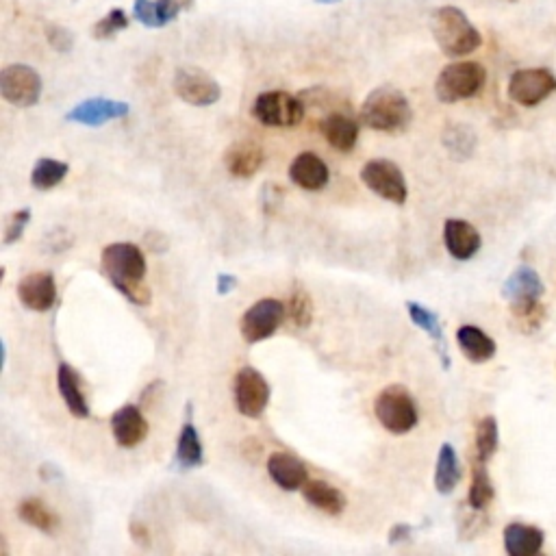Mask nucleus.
Here are the masks:
<instances>
[{"instance_id":"f8f14e48","label":"nucleus","mask_w":556,"mask_h":556,"mask_svg":"<svg viewBox=\"0 0 556 556\" xmlns=\"http://www.w3.org/2000/svg\"><path fill=\"white\" fill-rule=\"evenodd\" d=\"M172 85L176 96L192 107H211L222 98L220 83L200 68H179Z\"/></svg>"},{"instance_id":"a878e982","label":"nucleus","mask_w":556,"mask_h":556,"mask_svg":"<svg viewBox=\"0 0 556 556\" xmlns=\"http://www.w3.org/2000/svg\"><path fill=\"white\" fill-rule=\"evenodd\" d=\"M302 496H305L313 509L333 517L344 513L348 507L346 496L331 483H326V480H307V485L302 487Z\"/></svg>"},{"instance_id":"cd10ccee","label":"nucleus","mask_w":556,"mask_h":556,"mask_svg":"<svg viewBox=\"0 0 556 556\" xmlns=\"http://www.w3.org/2000/svg\"><path fill=\"white\" fill-rule=\"evenodd\" d=\"M461 476L463 472H461L457 450H454L452 444H441L437 465H435V478H433L437 494L450 496L452 491L459 487Z\"/></svg>"},{"instance_id":"1a4fd4ad","label":"nucleus","mask_w":556,"mask_h":556,"mask_svg":"<svg viewBox=\"0 0 556 556\" xmlns=\"http://www.w3.org/2000/svg\"><path fill=\"white\" fill-rule=\"evenodd\" d=\"M233 398L239 413L248 417V420H259L265 409H268L272 398L268 378L257 368H252V365H244V368L235 374Z\"/></svg>"},{"instance_id":"f704fd0d","label":"nucleus","mask_w":556,"mask_h":556,"mask_svg":"<svg viewBox=\"0 0 556 556\" xmlns=\"http://www.w3.org/2000/svg\"><path fill=\"white\" fill-rule=\"evenodd\" d=\"M511 315L522 333H535L543 326V322H546L548 311L541 305V300H535L526 302V305L511 307Z\"/></svg>"},{"instance_id":"c9c22d12","label":"nucleus","mask_w":556,"mask_h":556,"mask_svg":"<svg viewBox=\"0 0 556 556\" xmlns=\"http://www.w3.org/2000/svg\"><path fill=\"white\" fill-rule=\"evenodd\" d=\"M126 27H129V18H126L124 11L122 9H111L103 20H98L94 24L92 35H94V40L105 42V40H111V37H116Z\"/></svg>"},{"instance_id":"4c0bfd02","label":"nucleus","mask_w":556,"mask_h":556,"mask_svg":"<svg viewBox=\"0 0 556 556\" xmlns=\"http://www.w3.org/2000/svg\"><path fill=\"white\" fill-rule=\"evenodd\" d=\"M133 16L137 22H142L148 29H163L157 0H135Z\"/></svg>"},{"instance_id":"9b49d317","label":"nucleus","mask_w":556,"mask_h":556,"mask_svg":"<svg viewBox=\"0 0 556 556\" xmlns=\"http://www.w3.org/2000/svg\"><path fill=\"white\" fill-rule=\"evenodd\" d=\"M556 92V77L548 68H524L509 79V98L522 107H537Z\"/></svg>"},{"instance_id":"473e14b6","label":"nucleus","mask_w":556,"mask_h":556,"mask_svg":"<svg viewBox=\"0 0 556 556\" xmlns=\"http://www.w3.org/2000/svg\"><path fill=\"white\" fill-rule=\"evenodd\" d=\"M500 431L494 415H487L476 426V459L489 463V459L498 452Z\"/></svg>"},{"instance_id":"5701e85b","label":"nucleus","mask_w":556,"mask_h":556,"mask_svg":"<svg viewBox=\"0 0 556 556\" xmlns=\"http://www.w3.org/2000/svg\"><path fill=\"white\" fill-rule=\"evenodd\" d=\"M265 161L263 148L255 142H237L224 153V166L235 179H252Z\"/></svg>"},{"instance_id":"423d86ee","label":"nucleus","mask_w":556,"mask_h":556,"mask_svg":"<svg viewBox=\"0 0 556 556\" xmlns=\"http://www.w3.org/2000/svg\"><path fill=\"white\" fill-rule=\"evenodd\" d=\"M252 116L270 129H292L307 116V105L289 92H263L252 105Z\"/></svg>"},{"instance_id":"e433bc0d","label":"nucleus","mask_w":556,"mask_h":556,"mask_svg":"<svg viewBox=\"0 0 556 556\" xmlns=\"http://www.w3.org/2000/svg\"><path fill=\"white\" fill-rule=\"evenodd\" d=\"M29 222H31V209H29V207H22V209H18V211L11 213V216L7 218V224H5L3 244H5V246L16 244L18 239L24 235V231H27Z\"/></svg>"},{"instance_id":"c756f323","label":"nucleus","mask_w":556,"mask_h":556,"mask_svg":"<svg viewBox=\"0 0 556 556\" xmlns=\"http://www.w3.org/2000/svg\"><path fill=\"white\" fill-rule=\"evenodd\" d=\"M441 144H444L452 159L465 161L474 155L478 139L467 124H448L444 135H441Z\"/></svg>"},{"instance_id":"a19ab883","label":"nucleus","mask_w":556,"mask_h":556,"mask_svg":"<svg viewBox=\"0 0 556 556\" xmlns=\"http://www.w3.org/2000/svg\"><path fill=\"white\" fill-rule=\"evenodd\" d=\"M285 189L281 185H276V183H265L263 185V192H261V207L263 211L268 213V216H272V213H276L278 209H281L283 205V194Z\"/></svg>"},{"instance_id":"c03bdc74","label":"nucleus","mask_w":556,"mask_h":556,"mask_svg":"<svg viewBox=\"0 0 556 556\" xmlns=\"http://www.w3.org/2000/svg\"><path fill=\"white\" fill-rule=\"evenodd\" d=\"M129 533H131V539L135 543H142V546H150V533H148V528H146L144 522L133 520L131 526H129Z\"/></svg>"},{"instance_id":"a18cd8bd","label":"nucleus","mask_w":556,"mask_h":556,"mask_svg":"<svg viewBox=\"0 0 556 556\" xmlns=\"http://www.w3.org/2000/svg\"><path fill=\"white\" fill-rule=\"evenodd\" d=\"M40 476L44 478V480H57V478H61V470L57 465H48V463H44L42 467H40Z\"/></svg>"},{"instance_id":"2f4dec72","label":"nucleus","mask_w":556,"mask_h":556,"mask_svg":"<svg viewBox=\"0 0 556 556\" xmlns=\"http://www.w3.org/2000/svg\"><path fill=\"white\" fill-rule=\"evenodd\" d=\"M68 172H70V166L66 161L42 157L31 170V185L37 189V192H48V189H53L59 183H63Z\"/></svg>"},{"instance_id":"6e6552de","label":"nucleus","mask_w":556,"mask_h":556,"mask_svg":"<svg viewBox=\"0 0 556 556\" xmlns=\"http://www.w3.org/2000/svg\"><path fill=\"white\" fill-rule=\"evenodd\" d=\"M361 181L378 198L394 205H404L409 198V185L402 170L389 159H372L361 168Z\"/></svg>"},{"instance_id":"393cba45","label":"nucleus","mask_w":556,"mask_h":556,"mask_svg":"<svg viewBox=\"0 0 556 556\" xmlns=\"http://www.w3.org/2000/svg\"><path fill=\"white\" fill-rule=\"evenodd\" d=\"M457 344L463 352V357L472 363H487L496 357V341L491 339L483 328L465 324L457 331Z\"/></svg>"},{"instance_id":"bb28decb","label":"nucleus","mask_w":556,"mask_h":556,"mask_svg":"<svg viewBox=\"0 0 556 556\" xmlns=\"http://www.w3.org/2000/svg\"><path fill=\"white\" fill-rule=\"evenodd\" d=\"M543 530L526 524H509L504 528V550L511 556H535L543 548Z\"/></svg>"},{"instance_id":"4be33fe9","label":"nucleus","mask_w":556,"mask_h":556,"mask_svg":"<svg viewBox=\"0 0 556 556\" xmlns=\"http://www.w3.org/2000/svg\"><path fill=\"white\" fill-rule=\"evenodd\" d=\"M202 465H205V448H202L196 424L189 420V415H187L185 424L181 426L179 441H176L172 467L176 472H192V470H198V467H202Z\"/></svg>"},{"instance_id":"7c9ffc66","label":"nucleus","mask_w":556,"mask_h":556,"mask_svg":"<svg viewBox=\"0 0 556 556\" xmlns=\"http://www.w3.org/2000/svg\"><path fill=\"white\" fill-rule=\"evenodd\" d=\"M494 498H496V487L487 472V463L476 459L472 465V485H470V494H467V504H470L472 509L485 511L489 504L494 502Z\"/></svg>"},{"instance_id":"39448f33","label":"nucleus","mask_w":556,"mask_h":556,"mask_svg":"<svg viewBox=\"0 0 556 556\" xmlns=\"http://www.w3.org/2000/svg\"><path fill=\"white\" fill-rule=\"evenodd\" d=\"M487 83V70L476 61H454L439 72L435 94L441 103L452 105L474 98Z\"/></svg>"},{"instance_id":"37998d69","label":"nucleus","mask_w":556,"mask_h":556,"mask_svg":"<svg viewBox=\"0 0 556 556\" xmlns=\"http://www.w3.org/2000/svg\"><path fill=\"white\" fill-rule=\"evenodd\" d=\"M237 276H233V274H218V278H216V292H218V296H231L235 289H237Z\"/></svg>"},{"instance_id":"4468645a","label":"nucleus","mask_w":556,"mask_h":556,"mask_svg":"<svg viewBox=\"0 0 556 556\" xmlns=\"http://www.w3.org/2000/svg\"><path fill=\"white\" fill-rule=\"evenodd\" d=\"M318 129L328 146L339 150V153H350L359 142L361 124L346 109H339L324 113V118L318 122Z\"/></svg>"},{"instance_id":"f3484780","label":"nucleus","mask_w":556,"mask_h":556,"mask_svg":"<svg viewBox=\"0 0 556 556\" xmlns=\"http://www.w3.org/2000/svg\"><path fill=\"white\" fill-rule=\"evenodd\" d=\"M265 467L272 483L283 491H302L309 480L307 465L289 452H272Z\"/></svg>"},{"instance_id":"0eeeda50","label":"nucleus","mask_w":556,"mask_h":556,"mask_svg":"<svg viewBox=\"0 0 556 556\" xmlns=\"http://www.w3.org/2000/svg\"><path fill=\"white\" fill-rule=\"evenodd\" d=\"M287 318V307L276 298H261L250 305L239 320V333L246 344H261V341L276 335Z\"/></svg>"},{"instance_id":"dca6fc26","label":"nucleus","mask_w":556,"mask_h":556,"mask_svg":"<svg viewBox=\"0 0 556 556\" xmlns=\"http://www.w3.org/2000/svg\"><path fill=\"white\" fill-rule=\"evenodd\" d=\"M150 433V426L142 409L135 404H124L111 415V435L120 448H137L144 444Z\"/></svg>"},{"instance_id":"412c9836","label":"nucleus","mask_w":556,"mask_h":556,"mask_svg":"<svg viewBox=\"0 0 556 556\" xmlns=\"http://www.w3.org/2000/svg\"><path fill=\"white\" fill-rule=\"evenodd\" d=\"M57 387L59 394L63 398V404L66 409L77 417V420H87L92 415L90 402H87V396L83 391V383L79 372L72 368L70 363H59L57 368Z\"/></svg>"},{"instance_id":"2eb2a0df","label":"nucleus","mask_w":556,"mask_h":556,"mask_svg":"<svg viewBox=\"0 0 556 556\" xmlns=\"http://www.w3.org/2000/svg\"><path fill=\"white\" fill-rule=\"evenodd\" d=\"M18 298L24 309L44 313L55 307L57 283L50 272H31L18 283Z\"/></svg>"},{"instance_id":"f03ea898","label":"nucleus","mask_w":556,"mask_h":556,"mask_svg":"<svg viewBox=\"0 0 556 556\" xmlns=\"http://www.w3.org/2000/svg\"><path fill=\"white\" fill-rule=\"evenodd\" d=\"M359 120L378 133H402L409 129L413 109L409 98L400 90L391 85H381L363 100Z\"/></svg>"},{"instance_id":"ea45409f","label":"nucleus","mask_w":556,"mask_h":556,"mask_svg":"<svg viewBox=\"0 0 556 556\" xmlns=\"http://www.w3.org/2000/svg\"><path fill=\"white\" fill-rule=\"evenodd\" d=\"M192 5H194V0H157V7H159V16H161L163 27H168L170 22H174L176 18H179L181 11L192 9Z\"/></svg>"},{"instance_id":"49530a36","label":"nucleus","mask_w":556,"mask_h":556,"mask_svg":"<svg viewBox=\"0 0 556 556\" xmlns=\"http://www.w3.org/2000/svg\"><path fill=\"white\" fill-rule=\"evenodd\" d=\"M315 5H337V3H341V0H313Z\"/></svg>"},{"instance_id":"79ce46f5","label":"nucleus","mask_w":556,"mask_h":556,"mask_svg":"<svg viewBox=\"0 0 556 556\" xmlns=\"http://www.w3.org/2000/svg\"><path fill=\"white\" fill-rule=\"evenodd\" d=\"M411 535H413V526L400 522L396 526H391V530H389V543H391V546H398V543L409 541Z\"/></svg>"},{"instance_id":"72a5a7b5","label":"nucleus","mask_w":556,"mask_h":556,"mask_svg":"<svg viewBox=\"0 0 556 556\" xmlns=\"http://www.w3.org/2000/svg\"><path fill=\"white\" fill-rule=\"evenodd\" d=\"M287 318L292 320V324L300 331H307L313 322V300L309 296V292L302 285H294L292 296H289L287 302Z\"/></svg>"},{"instance_id":"7ed1b4c3","label":"nucleus","mask_w":556,"mask_h":556,"mask_svg":"<svg viewBox=\"0 0 556 556\" xmlns=\"http://www.w3.org/2000/svg\"><path fill=\"white\" fill-rule=\"evenodd\" d=\"M431 27L441 53L450 59L472 55L483 44L478 29L467 20L459 7H439L433 14Z\"/></svg>"},{"instance_id":"f257e3e1","label":"nucleus","mask_w":556,"mask_h":556,"mask_svg":"<svg viewBox=\"0 0 556 556\" xmlns=\"http://www.w3.org/2000/svg\"><path fill=\"white\" fill-rule=\"evenodd\" d=\"M100 270L118 292L137 307H148L153 294L146 285L148 263L144 250L131 242L109 244L100 252Z\"/></svg>"},{"instance_id":"ddd939ff","label":"nucleus","mask_w":556,"mask_h":556,"mask_svg":"<svg viewBox=\"0 0 556 556\" xmlns=\"http://www.w3.org/2000/svg\"><path fill=\"white\" fill-rule=\"evenodd\" d=\"M129 103L113 98H87L77 107H72L66 113V120L81 124V126H103L111 120H120L129 116Z\"/></svg>"},{"instance_id":"a211bd4d","label":"nucleus","mask_w":556,"mask_h":556,"mask_svg":"<svg viewBox=\"0 0 556 556\" xmlns=\"http://www.w3.org/2000/svg\"><path fill=\"white\" fill-rule=\"evenodd\" d=\"M444 244L452 259L470 261L483 246L480 233L474 229V224L459 218H450L444 224Z\"/></svg>"},{"instance_id":"c85d7f7f","label":"nucleus","mask_w":556,"mask_h":556,"mask_svg":"<svg viewBox=\"0 0 556 556\" xmlns=\"http://www.w3.org/2000/svg\"><path fill=\"white\" fill-rule=\"evenodd\" d=\"M18 517L24 524L40 530L44 535H55L59 528V515L50 511L48 504L40 498H24L18 504Z\"/></svg>"},{"instance_id":"de8ad7c7","label":"nucleus","mask_w":556,"mask_h":556,"mask_svg":"<svg viewBox=\"0 0 556 556\" xmlns=\"http://www.w3.org/2000/svg\"><path fill=\"white\" fill-rule=\"evenodd\" d=\"M509 3H515V0H509Z\"/></svg>"},{"instance_id":"20e7f679","label":"nucleus","mask_w":556,"mask_h":556,"mask_svg":"<svg viewBox=\"0 0 556 556\" xmlns=\"http://www.w3.org/2000/svg\"><path fill=\"white\" fill-rule=\"evenodd\" d=\"M374 415L378 424L391 435H407L420 422L417 404L409 389H404L402 385H389L378 391L374 400Z\"/></svg>"},{"instance_id":"9d476101","label":"nucleus","mask_w":556,"mask_h":556,"mask_svg":"<svg viewBox=\"0 0 556 556\" xmlns=\"http://www.w3.org/2000/svg\"><path fill=\"white\" fill-rule=\"evenodd\" d=\"M44 83L40 72L24 63H14L0 72V94L9 105L29 109L40 103Z\"/></svg>"},{"instance_id":"aec40b11","label":"nucleus","mask_w":556,"mask_h":556,"mask_svg":"<svg viewBox=\"0 0 556 556\" xmlns=\"http://www.w3.org/2000/svg\"><path fill=\"white\" fill-rule=\"evenodd\" d=\"M289 179L300 189H307V192H320L331 181V172L328 166L315 153H300L292 163H289Z\"/></svg>"},{"instance_id":"b1692460","label":"nucleus","mask_w":556,"mask_h":556,"mask_svg":"<svg viewBox=\"0 0 556 556\" xmlns=\"http://www.w3.org/2000/svg\"><path fill=\"white\" fill-rule=\"evenodd\" d=\"M407 311H409V318L411 322L422 328V331L428 335V339L435 344V350L439 355L441 365H444V370L450 368V357H448V344H446V335H444V326H441L439 315L431 309H426L420 302H407Z\"/></svg>"},{"instance_id":"6ab92c4d","label":"nucleus","mask_w":556,"mask_h":556,"mask_svg":"<svg viewBox=\"0 0 556 556\" xmlns=\"http://www.w3.org/2000/svg\"><path fill=\"white\" fill-rule=\"evenodd\" d=\"M543 292H546V287L541 283V276L537 274V270L528 268V265H520L502 285V298L511 307L541 300Z\"/></svg>"},{"instance_id":"58836bf2","label":"nucleus","mask_w":556,"mask_h":556,"mask_svg":"<svg viewBox=\"0 0 556 556\" xmlns=\"http://www.w3.org/2000/svg\"><path fill=\"white\" fill-rule=\"evenodd\" d=\"M46 40L57 53H70L74 48V35L66 27H61V24H46Z\"/></svg>"}]
</instances>
